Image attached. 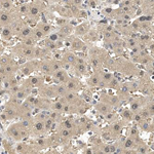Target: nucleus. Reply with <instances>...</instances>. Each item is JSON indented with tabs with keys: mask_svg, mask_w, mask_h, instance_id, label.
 Segmentation results:
<instances>
[{
	"mask_svg": "<svg viewBox=\"0 0 154 154\" xmlns=\"http://www.w3.org/2000/svg\"><path fill=\"white\" fill-rule=\"evenodd\" d=\"M22 101H19L14 97H11L9 101L6 103L2 111L1 117L3 120H11V119L19 118V106Z\"/></svg>",
	"mask_w": 154,
	"mask_h": 154,
	"instance_id": "nucleus-1",
	"label": "nucleus"
},
{
	"mask_svg": "<svg viewBox=\"0 0 154 154\" xmlns=\"http://www.w3.org/2000/svg\"><path fill=\"white\" fill-rule=\"evenodd\" d=\"M6 134L8 135V137H11V139H14V140H16V141H23L31 136L30 130L25 128L21 123V121L11 125L7 128Z\"/></svg>",
	"mask_w": 154,
	"mask_h": 154,
	"instance_id": "nucleus-2",
	"label": "nucleus"
},
{
	"mask_svg": "<svg viewBox=\"0 0 154 154\" xmlns=\"http://www.w3.org/2000/svg\"><path fill=\"white\" fill-rule=\"evenodd\" d=\"M35 46L36 45H28V44L21 42L18 43L11 48V54H16L18 57L25 59L32 60L34 59V53H35Z\"/></svg>",
	"mask_w": 154,
	"mask_h": 154,
	"instance_id": "nucleus-3",
	"label": "nucleus"
},
{
	"mask_svg": "<svg viewBox=\"0 0 154 154\" xmlns=\"http://www.w3.org/2000/svg\"><path fill=\"white\" fill-rule=\"evenodd\" d=\"M44 4L42 0H34L29 5V11L26 14L27 21L36 22L40 18V14L43 12Z\"/></svg>",
	"mask_w": 154,
	"mask_h": 154,
	"instance_id": "nucleus-4",
	"label": "nucleus"
},
{
	"mask_svg": "<svg viewBox=\"0 0 154 154\" xmlns=\"http://www.w3.org/2000/svg\"><path fill=\"white\" fill-rule=\"evenodd\" d=\"M39 64H40V60L37 59H32L29 62L23 64L22 66L19 67V71L22 75L28 76L30 74H32L33 72L38 71L39 69Z\"/></svg>",
	"mask_w": 154,
	"mask_h": 154,
	"instance_id": "nucleus-5",
	"label": "nucleus"
},
{
	"mask_svg": "<svg viewBox=\"0 0 154 154\" xmlns=\"http://www.w3.org/2000/svg\"><path fill=\"white\" fill-rule=\"evenodd\" d=\"M42 84H44V78L42 76L38 75H33V76H29L27 79H25V81L23 82V88L28 89V91H33V89L39 86H41Z\"/></svg>",
	"mask_w": 154,
	"mask_h": 154,
	"instance_id": "nucleus-6",
	"label": "nucleus"
},
{
	"mask_svg": "<svg viewBox=\"0 0 154 154\" xmlns=\"http://www.w3.org/2000/svg\"><path fill=\"white\" fill-rule=\"evenodd\" d=\"M38 94L41 98L45 99H53L59 97L58 93H57L56 85H44V84H42L41 86L38 88Z\"/></svg>",
	"mask_w": 154,
	"mask_h": 154,
	"instance_id": "nucleus-7",
	"label": "nucleus"
},
{
	"mask_svg": "<svg viewBox=\"0 0 154 154\" xmlns=\"http://www.w3.org/2000/svg\"><path fill=\"white\" fill-rule=\"evenodd\" d=\"M44 134H46L44 120L33 117V123H32V126H31V136L34 135L36 137H39V136L44 135Z\"/></svg>",
	"mask_w": 154,
	"mask_h": 154,
	"instance_id": "nucleus-8",
	"label": "nucleus"
},
{
	"mask_svg": "<svg viewBox=\"0 0 154 154\" xmlns=\"http://www.w3.org/2000/svg\"><path fill=\"white\" fill-rule=\"evenodd\" d=\"M38 71L43 74V75H48V76L53 75V73L54 71L53 68L51 60H40Z\"/></svg>",
	"mask_w": 154,
	"mask_h": 154,
	"instance_id": "nucleus-9",
	"label": "nucleus"
},
{
	"mask_svg": "<svg viewBox=\"0 0 154 154\" xmlns=\"http://www.w3.org/2000/svg\"><path fill=\"white\" fill-rule=\"evenodd\" d=\"M34 108H37L41 111H48L51 108V102L49 99L45 98H35L34 99Z\"/></svg>",
	"mask_w": 154,
	"mask_h": 154,
	"instance_id": "nucleus-10",
	"label": "nucleus"
},
{
	"mask_svg": "<svg viewBox=\"0 0 154 154\" xmlns=\"http://www.w3.org/2000/svg\"><path fill=\"white\" fill-rule=\"evenodd\" d=\"M51 78H53V81L54 83L59 84H65L67 81L69 80V76L67 74V72L64 70V69H60L58 71H54L51 75Z\"/></svg>",
	"mask_w": 154,
	"mask_h": 154,
	"instance_id": "nucleus-11",
	"label": "nucleus"
},
{
	"mask_svg": "<svg viewBox=\"0 0 154 154\" xmlns=\"http://www.w3.org/2000/svg\"><path fill=\"white\" fill-rule=\"evenodd\" d=\"M0 36L3 40L9 41L11 40L14 37V30H12L11 25H7V26H4L2 28H0Z\"/></svg>",
	"mask_w": 154,
	"mask_h": 154,
	"instance_id": "nucleus-12",
	"label": "nucleus"
},
{
	"mask_svg": "<svg viewBox=\"0 0 154 154\" xmlns=\"http://www.w3.org/2000/svg\"><path fill=\"white\" fill-rule=\"evenodd\" d=\"M16 149L17 152L19 153H33V152H37L36 149L33 147L32 144H25V143H21L19 145H17Z\"/></svg>",
	"mask_w": 154,
	"mask_h": 154,
	"instance_id": "nucleus-13",
	"label": "nucleus"
},
{
	"mask_svg": "<svg viewBox=\"0 0 154 154\" xmlns=\"http://www.w3.org/2000/svg\"><path fill=\"white\" fill-rule=\"evenodd\" d=\"M36 27L38 28L42 33L44 34V36H48L51 33H53L54 31V27L51 24L46 23V22H38L36 24Z\"/></svg>",
	"mask_w": 154,
	"mask_h": 154,
	"instance_id": "nucleus-14",
	"label": "nucleus"
},
{
	"mask_svg": "<svg viewBox=\"0 0 154 154\" xmlns=\"http://www.w3.org/2000/svg\"><path fill=\"white\" fill-rule=\"evenodd\" d=\"M65 85L69 91H77L80 88V82L75 78H69V80L65 83Z\"/></svg>",
	"mask_w": 154,
	"mask_h": 154,
	"instance_id": "nucleus-15",
	"label": "nucleus"
},
{
	"mask_svg": "<svg viewBox=\"0 0 154 154\" xmlns=\"http://www.w3.org/2000/svg\"><path fill=\"white\" fill-rule=\"evenodd\" d=\"M32 30H33V28H32L29 24H26L23 27V29L21 30V32H20L19 35L17 37H19L21 40H22V39H24V38H27V37L32 35Z\"/></svg>",
	"mask_w": 154,
	"mask_h": 154,
	"instance_id": "nucleus-16",
	"label": "nucleus"
},
{
	"mask_svg": "<svg viewBox=\"0 0 154 154\" xmlns=\"http://www.w3.org/2000/svg\"><path fill=\"white\" fill-rule=\"evenodd\" d=\"M14 62H16L14 59L11 56H9V54H3V56L0 57V66L7 65V64L14 63Z\"/></svg>",
	"mask_w": 154,
	"mask_h": 154,
	"instance_id": "nucleus-17",
	"label": "nucleus"
},
{
	"mask_svg": "<svg viewBox=\"0 0 154 154\" xmlns=\"http://www.w3.org/2000/svg\"><path fill=\"white\" fill-rule=\"evenodd\" d=\"M97 109L99 110V112L104 113V114H108L110 112V108H109L106 104H103V103H100L99 105H97Z\"/></svg>",
	"mask_w": 154,
	"mask_h": 154,
	"instance_id": "nucleus-18",
	"label": "nucleus"
},
{
	"mask_svg": "<svg viewBox=\"0 0 154 154\" xmlns=\"http://www.w3.org/2000/svg\"><path fill=\"white\" fill-rule=\"evenodd\" d=\"M99 81H100V79H99L98 76H93L91 78H89V84H91V85H96V84L99 83Z\"/></svg>",
	"mask_w": 154,
	"mask_h": 154,
	"instance_id": "nucleus-19",
	"label": "nucleus"
},
{
	"mask_svg": "<svg viewBox=\"0 0 154 154\" xmlns=\"http://www.w3.org/2000/svg\"><path fill=\"white\" fill-rule=\"evenodd\" d=\"M1 88H2V86H1V85H0V89H1Z\"/></svg>",
	"mask_w": 154,
	"mask_h": 154,
	"instance_id": "nucleus-20",
	"label": "nucleus"
}]
</instances>
